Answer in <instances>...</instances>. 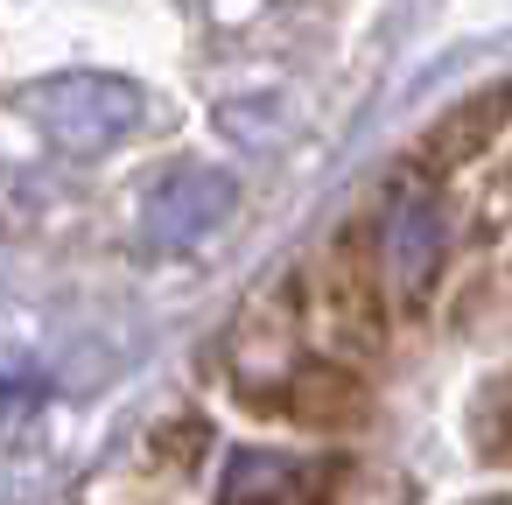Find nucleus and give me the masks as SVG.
I'll list each match as a JSON object with an SVG mask.
<instances>
[{
    "instance_id": "f03ea898",
    "label": "nucleus",
    "mask_w": 512,
    "mask_h": 505,
    "mask_svg": "<svg viewBox=\"0 0 512 505\" xmlns=\"http://www.w3.org/2000/svg\"><path fill=\"white\" fill-rule=\"evenodd\" d=\"M288 421H302V428H316V435H351V428H365L372 421V386H365V372L351 365V358H309L288 386H281V400H274ZM267 407V414H274Z\"/></svg>"
},
{
    "instance_id": "f257e3e1",
    "label": "nucleus",
    "mask_w": 512,
    "mask_h": 505,
    "mask_svg": "<svg viewBox=\"0 0 512 505\" xmlns=\"http://www.w3.org/2000/svg\"><path fill=\"white\" fill-rule=\"evenodd\" d=\"M309 323L337 358H379L386 330H393V302H386V267L365 225H344L309 274Z\"/></svg>"
},
{
    "instance_id": "7ed1b4c3",
    "label": "nucleus",
    "mask_w": 512,
    "mask_h": 505,
    "mask_svg": "<svg viewBox=\"0 0 512 505\" xmlns=\"http://www.w3.org/2000/svg\"><path fill=\"white\" fill-rule=\"evenodd\" d=\"M505 127H512V78L477 85V92H463L456 106H442V113H435V127L421 134V162H428V169H442V176H456V169L484 162V155L498 148V134H505Z\"/></svg>"
}]
</instances>
